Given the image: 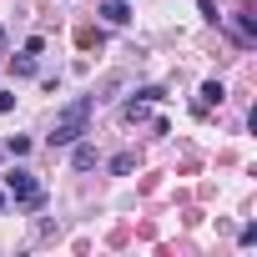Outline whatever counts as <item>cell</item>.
<instances>
[{"instance_id": "4fadbf2b", "label": "cell", "mask_w": 257, "mask_h": 257, "mask_svg": "<svg viewBox=\"0 0 257 257\" xmlns=\"http://www.w3.org/2000/svg\"><path fill=\"white\" fill-rule=\"evenodd\" d=\"M6 207H11V197H6V192H0V212H6Z\"/></svg>"}, {"instance_id": "7a4b0ae2", "label": "cell", "mask_w": 257, "mask_h": 257, "mask_svg": "<svg viewBox=\"0 0 257 257\" xmlns=\"http://www.w3.org/2000/svg\"><path fill=\"white\" fill-rule=\"evenodd\" d=\"M6 197H11L16 207H26V212H41V207H46V187L36 182L31 167H11V172H6Z\"/></svg>"}, {"instance_id": "30bf717a", "label": "cell", "mask_w": 257, "mask_h": 257, "mask_svg": "<svg viewBox=\"0 0 257 257\" xmlns=\"http://www.w3.org/2000/svg\"><path fill=\"white\" fill-rule=\"evenodd\" d=\"M202 6V21H212V26H222V16H217V0H197Z\"/></svg>"}, {"instance_id": "6da1fadb", "label": "cell", "mask_w": 257, "mask_h": 257, "mask_svg": "<svg viewBox=\"0 0 257 257\" xmlns=\"http://www.w3.org/2000/svg\"><path fill=\"white\" fill-rule=\"evenodd\" d=\"M91 106H96V96H76V101L56 116V126H51V147H71V142H81V137H86Z\"/></svg>"}, {"instance_id": "ba28073f", "label": "cell", "mask_w": 257, "mask_h": 257, "mask_svg": "<svg viewBox=\"0 0 257 257\" xmlns=\"http://www.w3.org/2000/svg\"><path fill=\"white\" fill-rule=\"evenodd\" d=\"M31 152V137H6V157H26Z\"/></svg>"}, {"instance_id": "8fae6325", "label": "cell", "mask_w": 257, "mask_h": 257, "mask_svg": "<svg viewBox=\"0 0 257 257\" xmlns=\"http://www.w3.org/2000/svg\"><path fill=\"white\" fill-rule=\"evenodd\" d=\"M137 96H142V101H147V106H152V101H162V96H167V91H162V86H142V91H137Z\"/></svg>"}, {"instance_id": "9a60e30c", "label": "cell", "mask_w": 257, "mask_h": 257, "mask_svg": "<svg viewBox=\"0 0 257 257\" xmlns=\"http://www.w3.org/2000/svg\"><path fill=\"white\" fill-rule=\"evenodd\" d=\"M0 162H6V147H0Z\"/></svg>"}, {"instance_id": "277c9868", "label": "cell", "mask_w": 257, "mask_h": 257, "mask_svg": "<svg viewBox=\"0 0 257 257\" xmlns=\"http://www.w3.org/2000/svg\"><path fill=\"white\" fill-rule=\"evenodd\" d=\"M96 162H101V157H96L91 142H71V167H76V172H91Z\"/></svg>"}, {"instance_id": "52a82bcc", "label": "cell", "mask_w": 257, "mask_h": 257, "mask_svg": "<svg viewBox=\"0 0 257 257\" xmlns=\"http://www.w3.org/2000/svg\"><path fill=\"white\" fill-rule=\"evenodd\" d=\"M11 71H16V76H36V56H31V51L11 56Z\"/></svg>"}, {"instance_id": "3957f363", "label": "cell", "mask_w": 257, "mask_h": 257, "mask_svg": "<svg viewBox=\"0 0 257 257\" xmlns=\"http://www.w3.org/2000/svg\"><path fill=\"white\" fill-rule=\"evenodd\" d=\"M227 101V86L222 81H202V96H197V111H212V106H222Z\"/></svg>"}, {"instance_id": "8992f818", "label": "cell", "mask_w": 257, "mask_h": 257, "mask_svg": "<svg viewBox=\"0 0 257 257\" xmlns=\"http://www.w3.org/2000/svg\"><path fill=\"white\" fill-rule=\"evenodd\" d=\"M106 172H111V177H126V172H137V152H116V157L106 162Z\"/></svg>"}, {"instance_id": "9c48e42d", "label": "cell", "mask_w": 257, "mask_h": 257, "mask_svg": "<svg viewBox=\"0 0 257 257\" xmlns=\"http://www.w3.org/2000/svg\"><path fill=\"white\" fill-rule=\"evenodd\" d=\"M126 121H147V101H126Z\"/></svg>"}, {"instance_id": "5bb4252c", "label": "cell", "mask_w": 257, "mask_h": 257, "mask_svg": "<svg viewBox=\"0 0 257 257\" xmlns=\"http://www.w3.org/2000/svg\"><path fill=\"white\" fill-rule=\"evenodd\" d=\"M0 46H6V31H0Z\"/></svg>"}, {"instance_id": "7c38bea8", "label": "cell", "mask_w": 257, "mask_h": 257, "mask_svg": "<svg viewBox=\"0 0 257 257\" xmlns=\"http://www.w3.org/2000/svg\"><path fill=\"white\" fill-rule=\"evenodd\" d=\"M11 106H16V91H0V116H6Z\"/></svg>"}, {"instance_id": "5b68a950", "label": "cell", "mask_w": 257, "mask_h": 257, "mask_svg": "<svg viewBox=\"0 0 257 257\" xmlns=\"http://www.w3.org/2000/svg\"><path fill=\"white\" fill-rule=\"evenodd\" d=\"M101 16H106V26H126V21H132L126 0H106V6H101Z\"/></svg>"}]
</instances>
